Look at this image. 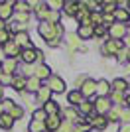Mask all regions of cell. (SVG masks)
Here are the masks:
<instances>
[{
  "label": "cell",
  "instance_id": "7",
  "mask_svg": "<svg viewBox=\"0 0 130 132\" xmlns=\"http://www.w3.org/2000/svg\"><path fill=\"white\" fill-rule=\"evenodd\" d=\"M120 50H122V42H118V39L108 38L107 42H104V45H103V53L104 55H116Z\"/></svg>",
  "mask_w": 130,
  "mask_h": 132
},
{
  "label": "cell",
  "instance_id": "11",
  "mask_svg": "<svg viewBox=\"0 0 130 132\" xmlns=\"http://www.w3.org/2000/svg\"><path fill=\"white\" fill-rule=\"evenodd\" d=\"M14 16V2H2L0 4V20L2 22H6V20H10V18Z\"/></svg>",
  "mask_w": 130,
  "mask_h": 132
},
{
  "label": "cell",
  "instance_id": "6",
  "mask_svg": "<svg viewBox=\"0 0 130 132\" xmlns=\"http://www.w3.org/2000/svg\"><path fill=\"white\" fill-rule=\"evenodd\" d=\"M79 91H81V95L85 97V101H91L93 95H97V81H95V79H87L85 85H83Z\"/></svg>",
  "mask_w": 130,
  "mask_h": 132
},
{
  "label": "cell",
  "instance_id": "8",
  "mask_svg": "<svg viewBox=\"0 0 130 132\" xmlns=\"http://www.w3.org/2000/svg\"><path fill=\"white\" fill-rule=\"evenodd\" d=\"M38 51L36 47H30V50H22L20 53V59L26 63V65H34V63H38Z\"/></svg>",
  "mask_w": 130,
  "mask_h": 132
},
{
  "label": "cell",
  "instance_id": "38",
  "mask_svg": "<svg viewBox=\"0 0 130 132\" xmlns=\"http://www.w3.org/2000/svg\"><path fill=\"white\" fill-rule=\"evenodd\" d=\"M128 51H130V50H126V47H124V50H120L118 53H116V61H118V63L128 61Z\"/></svg>",
  "mask_w": 130,
  "mask_h": 132
},
{
  "label": "cell",
  "instance_id": "33",
  "mask_svg": "<svg viewBox=\"0 0 130 132\" xmlns=\"http://www.w3.org/2000/svg\"><path fill=\"white\" fill-rule=\"evenodd\" d=\"M45 118H47V112L43 110V106H42V109H36V110H34V114H32V120L45 122Z\"/></svg>",
  "mask_w": 130,
  "mask_h": 132
},
{
  "label": "cell",
  "instance_id": "23",
  "mask_svg": "<svg viewBox=\"0 0 130 132\" xmlns=\"http://www.w3.org/2000/svg\"><path fill=\"white\" fill-rule=\"evenodd\" d=\"M63 12L67 14V16L71 18H75L77 16V12H79V2H73V0H67L63 6Z\"/></svg>",
  "mask_w": 130,
  "mask_h": 132
},
{
  "label": "cell",
  "instance_id": "24",
  "mask_svg": "<svg viewBox=\"0 0 130 132\" xmlns=\"http://www.w3.org/2000/svg\"><path fill=\"white\" fill-rule=\"evenodd\" d=\"M42 87H43L42 81H39L36 75H34V77H30V79H28V83H26V91H30V93H38Z\"/></svg>",
  "mask_w": 130,
  "mask_h": 132
},
{
  "label": "cell",
  "instance_id": "47",
  "mask_svg": "<svg viewBox=\"0 0 130 132\" xmlns=\"http://www.w3.org/2000/svg\"><path fill=\"white\" fill-rule=\"evenodd\" d=\"M2 95H4V87H2V83H0V101H2Z\"/></svg>",
  "mask_w": 130,
  "mask_h": 132
},
{
  "label": "cell",
  "instance_id": "16",
  "mask_svg": "<svg viewBox=\"0 0 130 132\" xmlns=\"http://www.w3.org/2000/svg\"><path fill=\"white\" fill-rule=\"evenodd\" d=\"M51 95H53V93L49 91V87H45V85H43L38 93H36V101H38L39 105H45V103H49V101H51Z\"/></svg>",
  "mask_w": 130,
  "mask_h": 132
},
{
  "label": "cell",
  "instance_id": "18",
  "mask_svg": "<svg viewBox=\"0 0 130 132\" xmlns=\"http://www.w3.org/2000/svg\"><path fill=\"white\" fill-rule=\"evenodd\" d=\"M67 101H69V106H79L83 103V101H85V97H83L81 95V91H77V89H73V91H71L69 95H67Z\"/></svg>",
  "mask_w": 130,
  "mask_h": 132
},
{
  "label": "cell",
  "instance_id": "27",
  "mask_svg": "<svg viewBox=\"0 0 130 132\" xmlns=\"http://www.w3.org/2000/svg\"><path fill=\"white\" fill-rule=\"evenodd\" d=\"M43 110L47 112V116H51V114H61V106H59V103H55V101L45 103V105H43Z\"/></svg>",
  "mask_w": 130,
  "mask_h": 132
},
{
  "label": "cell",
  "instance_id": "48",
  "mask_svg": "<svg viewBox=\"0 0 130 132\" xmlns=\"http://www.w3.org/2000/svg\"><path fill=\"white\" fill-rule=\"evenodd\" d=\"M126 105H128V109H130V93L126 95Z\"/></svg>",
  "mask_w": 130,
  "mask_h": 132
},
{
  "label": "cell",
  "instance_id": "29",
  "mask_svg": "<svg viewBox=\"0 0 130 132\" xmlns=\"http://www.w3.org/2000/svg\"><path fill=\"white\" fill-rule=\"evenodd\" d=\"M67 45H69V51H75L77 47L81 45L79 36H77V34H69V36H67Z\"/></svg>",
  "mask_w": 130,
  "mask_h": 132
},
{
  "label": "cell",
  "instance_id": "20",
  "mask_svg": "<svg viewBox=\"0 0 130 132\" xmlns=\"http://www.w3.org/2000/svg\"><path fill=\"white\" fill-rule=\"evenodd\" d=\"M112 91H116V93H124V95H128V81L126 79H122V77H118V79H114L112 83Z\"/></svg>",
  "mask_w": 130,
  "mask_h": 132
},
{
  "label": "cell",
  "instance_id": "4",
  "mask_svg": "<svg viewBox=\"0 0 130 132\" xmlns=\"http://www.w3.org/2000/svg\"><path fill=\"white\" fill-rule=\"evenodd\" d=\"M43 85H45V87H49V91H51V93H63V91H65V81L59 77V75H51V77L43 83Z\"/></svg>",
  "mask_w": 130,
  "mask_h": 132
},
{
  "label": "cell",
  "instance_id": "43",
  "mask_svg": "<svg viewBox=\"0 0 130 132\" xmlns=\"http://www.w3.org/2000/svg\"><path fill=\"white\" fill-rule=\"evenodd\" d=\"M104 34H108L107 26H97V28H95V36H104Z\"/></svg>",
  "mask_w": 130,
  "mask_h": 132
},
{
  "label": "cell",
  "instance_id": "5",
  "mask_svg": "<svg viewBox=\"0 0 130 132\" xmlns=\"http://www.w3.org/2000/svg\"><path fill=\"white\" fill-rule=\"evenodd\" d=\"M126 26L128 24H118V22H114L112 26L108 28V38L110 39H124L126 38Z\"/></svg>",
  "mask_w": 130,
  "mask_h": 132
},
{
  "label": "cell",
  "instance_id": "22",
  "mask_svg": "<svg viewBox=\"0 0 130 132\" xmlns=\"http://www.w3.org/2000/svg\"><path fill=\"white\" fill-rule=\"evenodd\" d=\"M51 75H53V73H51V69H49L47 65H38L36 67V77H38L39 81H47Z\"/></svg>",
  "mask_w": 130,
  "mask_h": 132
},
{
  "label": "cell",
  "instance_id": "9",
  "mask_svg": "<svg viewBox=\"0 0 130 132\" xmlns=\"http://www.w3.org/2000/svg\"><path fill=\"white\" fill-rule=\"evenodd\" d=\"M89 124H91V128H95V130H104L108 120H107V116H103V114H91L89 116Z\"/></svg>",
  "mask_w": 130,
  "mask_h": 132
},
{
  "label": "cell",
  "instance_id": "25",
  "mask_svg": "<svg viewBox=\"0 0 130 132\" xmlns=\"http://www.w3.org/2000/svg\"><path fill=\"white\" fill-rule=\"evenodd\" d=\"M114 22H118V24H126V22H130V10H128V8H126V10L118 8V10L114 12Z\"/></svg>",
  "mask_w": 130,
  "mask_h": 132
},
{
  "label": "cell",
  "instance_id": "36",
  "mask_svg": "<svg viewBox=\"0 0 130 132\" xmlns=\"http://www.w3.org/2000/svg\"><path fill=\"white\" fill-rule=\"evenodd\" d=\"M47 6H49V10H53V12H59L61 8L65 6V2H63V0H49V2H47Z\"/></svg>",
  "mask_w": 130,
  "mask_h": 132
},
{
  "label": "cell",
  "instance_id": "17",
  "mask_svg": "<svg viewBox=\"0 0 130 132\" xmlns=\"http://www.w3.org/2000/svg\"><path fill=\"white\" fill-rule=\"evenodd\" d=\"M49 6H47V2H39V6L36 8V16H38V20L39 22H47V18H49Z\"/></svg>",
  "mask_w": 130,
  "mask_h": 132
},
{
  "label": "cell",
  "instance_id": "28",
  "mask_svg": "<svg viewBox=\"0 0 130 132\" xmlns=\"http://www.w3.org/2000/svg\"><path fill=\"white\" fill-rule=\"evenodd\" d=\"M108 99H110V103H116V106L126 105V95H124V93H116V91H112Z\"/></svg>",
  "mask_w": 130,
  "mask_h": 132
},
{
  "label": "cell",
  "instance_id": "52",
  "mask_svg": "<svg viewBox=\"0 0 130 132\" xmlns=\"http://www.w3.org/2000/svg\"><path fill=\"white\" fill-rule=\"evenodd\" d=\"M128 93H130V81H128Z\"/></svg>",
  "mask_w": 130,
  "mask_h": 132
},
{
  "label": "cell",
  "instance_id": "3",
  "mask_svg": "<svg viewBox=\"0 0 130 132\" xmlns=\"http://www.w3.org/2000/svg\"><path fill=\"white\" fill-rule=\"evenodd\" d=\"M14 44L20 47V50H30V47H34V44H32V38H30V34L28 32H18V34H14Z\"/></svg>",
  "mask_w": 130,
  "mask_h": 132
},
{
  "label": "cell",
  "instance_id": "46",
  "mask_svg": "<svg viewBox=\"0 0 130 132\" xmlns=\"http://www.w3.org/2000/svg\"><path fill=\"white\" fill-rule=\"evenodd\" d=\"M6 28H8V26H6V22H2V20H0V32H2V30H6Z\"/></svg>",
  "mask_w": 130,
  "mask_h": 132
},
{
  "label": "cell",
  "instance_id": "26",
  "mask_svg": "<svg viewBox=\"0 0 130 132\" xmlns=\"http://www.w3.org/2000/svg\"><path fill=\"white\" fill-rule=\"evenodd\" d=\"M14 122L16 120H14L8 112H2V114H0V128H2V130H10V128L14 126Z\"/></svg>",
  "mask_w": 130,
  "mask_h": 132
},
{
  "label": "cell",
  "instance_id": "44",
  "mask_svg": "<svg viewBox=\"0 0 130 132\" xmlns=\"http://www.w3.org/2000/svg\"><path fill=\"white\" fill-rule=\"evenodd\" d=\"M118 132H130V122H128V124H122Z\"/></svg>",
  "mask_w": 130,
  "mask_h": 132
},
{
  "label": "cell",
  "instance_id": "21",
  "mask_svg": "<svg viewBox=\"0 0 130 132\" xmlns=\"http://www.w3.org/2000/svg\"><path fill=\"white\" fill-rule=\"evenodd\" d=\"M75 34L79 36V39H89V38L95 36V28L93 26H79Z\"/></svg>",
  "mask_w": 130,
  "mask_h": 132
},
{
  "label": "cell",
  "instance_id": "39",
  "mask_svg": "<svg viewBox=\"0 0 130 132\" xmlns=\"http://www.w3.org/2000/svg\"><path fill=\"white\" fill-rule=\"evenodd\" d=\"M57 132H73V122L63 120V122H61V126L57 128Z\"/></svg>",
  "mask_w": 130,
  "mask_h": 132
},
{
  "label": "cell",
  "instance_id": "2",
  "mask_svg": "<svg viewBox=\"0 0 130 132\" xmlns=\"http://www.w3.org/2000/svg\"><path fill=\"white\" fill-rule=\"evenodd\" d=\"M110 109H112V103H110L108 97H97V99H95V112H97V114L107 116Z\"/></svg>",
  "mask_w": 130,
  "mask_h": 132
},
{
  "label": "cell",
  "instance_id": "54",
  "mask_svg": "<svg viewBox=\"0 0 130 132\" xmlns=\"http://www.w3.org/2000/svg\"><path fill=\"white\" fill-rule=\"evenodd\" d=\"M128 6H130V2H128ZM128 10H130V8H128Z\"/></svg>",
  "mask_w": 130,
  "mask_h": 132
},
{
  "label": "cell",
  "instance_id": "12",
  "mask_svg": "<svg viewBox=\"0 0 130 132\" xmlns=\"http://www.w3.org/2000/svg\"><path fill=\"white\" fill-rule=\"evenodd\" d=\"M61 114H51L45 118V130L47 132H57V128L61 126Z\"/></svg>",
  "mask_w": 130,
  "mask_h": 132
},
{
  "label": "cell",
  "instance_id": "13",
  "mask_svg": "<svg viewBox=\"0 0 130 132\" xmlns=\"http://www.w3.org/2000/svg\"><path fill=\"white\" fill-rule=\"evenodd\" d=\"M77 110H79L81 116H87V118L91 114H97V112H95V101H83L81 105L77 106Z\"/></svg>",
  "mask_w": 130,
  "mask_h": 132
},
{
  "label": "cell",
  "instance_id": "10",
  "mask_svg": "<svg viewBox=\"0 0 130 132\" xmlns=\"http://www.w3.org/2000/svg\"><path fill=\"white\" fill-rule=\"evenodd\" d=\"M2 50H4V55L10 57V59H16V57H20V53H22V50L14 44V39H10L6 45H2Z\"/></svg>",
  "mask_w": 130,
  "mask_h": 132
},
{
  "label": "cell",
  "instance_id": "35",
  "mask_svg": "<svg viewBox=\"0 0 130 132\" xmlns=\"http://www.w3.org/2000/svg\"><path fill=\"white\" fill-rule=\"evenodd\" d=\"M116 10H118L116 2H103V12L104 14H114Z\"/></svg>",
  "mask_w": 130,
  "mask_h": 132
},
{
  "label": "cell",
  "instance_id": "40",
  "mask_svg": "<svg viewBox=\"0 0 130 132\" xmlns=\"http://www.w3.org/2000/svg\"><path fill=\"white\" fill-rule=\"evenodd\" d=\"M0 103H2V106H4V112H10V110L14 109V105H16L12 99H2Z\"/></svg>",
  "mask_w": 130,
  "mask_h": 132
},
{
  "label": "cell",
  "instance_id": "41",
  "mask_svg": "<svg viewBox=\"0 0 130 132\" xmlns=\"http://www.w3.org/2000/svg\"><path fill=\"white\" fill-rule=\"evenodd\" d=\"M120 120H122V124H128V122H130V109H122V112H120Z\"/></svg>",
  "mask_w": 130,
  "mask_h": 132
},
{
  "label": "cell",
  "instance_id": "50",
  "mask_svg": "<svg viewBox=\"0 0 130 132\" xmlns=\"http://www.w3.org/2000/svg\"><path fill=\"white\" fill-rule=\"evenodd\" d=\"M2 112H4V106H2V103H0V114H2Z\"/></svg>",
  "mask_w": 130,
  "mask_h": 132
},
{
  "label": "cell",
  "instance_id": "15",
  "mask_svg": "<svg viewBox=\"0 0 130 132\" xmlns=\"http://www.w3.org/2000/svg\"><path fill=\"white\" fill-rule=\"evenodd\" d=\"M0 67H2V73H6V75H12V77H14V71L18 69V61H16V59H10V57H6V59L0 63Z\"/></svg>",
  "mask_w": 130,
  "mask_h": 132
},
{
  "label": "cell",
  "instance_id": "42",
  "mask_svg": "<svg viewBox=\"0 0 130 132\" xmlns=\"http://www.w3.org/2000/svg\"><path fill=\"white\" fill-rule=\"evenodd\" d=\"M91 130V124H77V126H73V132H87Z\"/></svg>",
  "mask_w": 130,
  "mask_h": 132
},
{
  "label": "cell",
  "instance_id": "19",
  "mask_svg": "<svg viewBox=\"0 0 130 132\" xmlns=\"http://www.w3.org/2000/svg\"><path fill=\"white\" fill-rule=\"evenodd\" d=\"M26 83H28V79L24 77V75H14L12 77V89L14 91H18V93H24V89H26Z\"/></svg>",
  "mask_w": 130,
  "mask_h": 132
},
{
  "label": "cell",
  "instance_id": "45",
  "mask_svg": "<svg viewBox=\"0 0 130 132\" xmlns=\"http://www.w3.org/2000/svg\"><path fill=\"white\" fill-rule=\"evenodd\" d=\"M124 45H126V50H130V36L124 38Z\"/></svg>",
  "mask_w": 130,
  "mask_h": 132
},
{
  "label": "cell",
  "instance_id": "49",
  "mask_svg": "<svg viewBox=\"0 0 130 132\" xmlns=\"http://www.w3.org/2000/svg\"><path fill=\"white\" fill-rule=\"evenodd\" d=\"M126 36H130V26H126Z\"/></svg>",
  "mask_w": 130,
  "mask_h": 132
},
{
  "label": "cell",
  "instance_id": "30",
  "mask_svg": "<svg viewBox=\"0 0 130 132\" xmlns=\"http://www.w3.org/2000/svg\"><path fill=\"white\" fill-rule=\"evenodd\" d=\"M120 112H122V106H112V109L108 110V114H107V120L108 122L120 120Z\"/></svg>",
  "mask_w": 130,
  "mask_h": 132
},
{
  "label": "cell",
  "instance_id": "53",
  "mask_svg": "<svg viewBox=\"0 0 130 132\" xmlns=\"http://www.w3.org/2000/svg\"><path fill=\"white\" fill-rule=\"evenodd\" d=\"M128 63H130V51H128Z\"/></svg>",
  "mask_w": 130,
  "mask_h": 132
},
{
  "label": "cell",
  "instance_id": "1",
  "mask_svg": "<svg viewBox=\"0 0 130 132\" xmlns=\"http://www.w3.org/2000/svg\"><path fill=\"white\" fill-rule=\"evenodd\" d=\"M38 32H39V36H42L45 42L59 39V36H57V30H55V24H51V22H39ZM59 42H61V39H59Z\"/></svg>",
  "mask_w": 130,
  "mask_h": 132
},
{
  "label": "cell",
  "instance_id": "37",
  "mask_svg": "<svg viewBox=\"0 0 130 132\" xmlns=\"http://www.w3.org/2000/svg\"><path fill=\"white\" fill-rule=\"evenodd\" d=\"M14 12H30V2H14Z\"/></svg>",
  "mask_w": 130,
  "mask_h": 132
},
{
  "label": "cell",
  "instance_id": "32",
  "mask_svg": "<svg viewBox=\"0 0 130 132\" xmlns=\"http://www.w3.org/2000/svg\"><path fill=\"white\" fill-rule=\"evenodd\" d=\"M14 20H16V24L26 26L30 22V12H14Z\"/></svg>",
  "mask_w": 130,
  "mask_h": 132
},
{
  "label": "cell",
  "instance_id": "14",
  "mask_svg": "<svg viewBox=\"0 0 130 132\" xmlns=\"http://www.w3.org/2000/svg\"><path fill=\"white\" fill-rule=\"evenodd\" d=\"M110 93H112V85H110L107 79L97 81V95L99 97H110Z\"/></svg>",
  "mask_w": 130,
  "mask_h": 132
},
{
  "label": "cell",
  "instance_id": "31",
  "mask_svg": "<svg viewBox=\"0 0 130 132\" xmlns=\"http://www.w3.org/2000/svg\"><path fill=\"white\" fill-rule=\"evenodd\" d=\"M28 132H47V130H45V122H39V120H30Z\"/></svg>",
  "mask_w": 130,
  "mask_h": 132
},
{
  "label": "cell",
  "instance_id": "51",
  "mask_svg": "<svg viewBox=\"0 0 130 132\" xmlns=\"http://www.w3.org/2000/svg\"><path fill=\"white\" fill-rule=\"evenodd\" d=\"M2 75H4V73H2V67H0V77H2Z\"/></svg>",
  "mask_w": 130,
  "mask_h": 132
},
{
  "label": "cell",
  "instance_id": "34",
  "mask_svg": "<svg viewBox=\"0 0 130 132\" xmlns=\"http://www.w3.org/2000/svg\"><path fill=\"white\" fill-rule=\"evenodd\" d=\"M8 114H10L12 118H14V120H20L22 116H24V109H22L20 105H14V109H12L10 112H8Z\"/></svg>",
  "mask_w": 130,
  "mask_h": 132
}]
</instances>
